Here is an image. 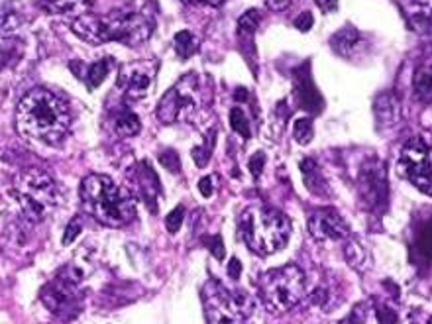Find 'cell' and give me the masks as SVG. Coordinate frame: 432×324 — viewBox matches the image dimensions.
Here are the masks:
<instances>
[{
	"label": "cell",
	"mask_w": 432,
	"mask_h": 324,
	"mask_svg": "<svg viewBox=\"0 0 432 324\" xmlns=\"http://www.w3.org/2000/svg\"><path fill=\"white\" fill-rule=\"evenodd\" d=\"M71 128L67 104L48 89H34L16 108V130L20 136L45 145H60Z\"/></svg>",
	"instance_id": "1"
},
{
	"label": "cell",
	"mask_w": 432,
	"mask_h": 324,
	"mask_svg": "<svg viewBox=\"0 0 432 324\" xmlns=\"http://www.w3.org/2000/svg\"><path fill=\"white\" fill-rule=\"evenodd\" d=\"M73 34L87 43L120 42L130 48H136L148 42L152 35L153 22L145 14H112V16H94L81 14L71 24Z\"/></svg>",
	"instance_id": "2"
},
{
	"label": "cell",
	"mask_w": 432,
	"mask_h": 324,
	"mask_svg": "<svg viewBox=\"0 0 432 324\" xmlns=\"http://www.w3.org/2000/svg\"><path fill=\"white\" fill-rule=\"evenodd\" d=\"M81 199L87 211L104 226L118 228L136 218L134 195L106 175H89L81 183Z\"/></svg>",
	"instance_id": "3"
},
{
	"label": "cell",
	"mask_w": 432,
	"mask_h": 324,
	"mask_svg": "<svg viewBox=\"0 0 432 324\" xmlns=\"http://www.w3.org/2000/svg\"><path fill=\"white\" fill-rule=\"evenodd\" d=\"M240 232L246 246L257 256H272L287 246L291 220L270 206H250L240 216Z\"/></svg>",
	"instance_id": "4"
},
{
	"label": "cell",
	"mask_w": 432,
	"mask_h": 324,
	"mask_svg": "<svg viewBox=\"0 0 432 324\" xmlns=\"http://www.w3.org/2000/svg\"><path fill=\"white\" fill-rule=\"evenodd\" d=\"M12 193L30 222H42L51 208L63 203V191L50 173L28 169L14 179Z\"/></svg>",
	"instance_id": "5"
},
{
	"label": "cell",
	"mask_w": 432,
	"mask_h": 324,
	"mask_svg": "<svg viewBox=\"0 0 432 324\" xmlns=\"http://www.w3.org/2000/svg\"><path fill=\"white\" fill-rule=\"evenodd\" d=\"M257 293L263 307L273 315H283L295 308L306 295L305 272L299 265H283L263 273L257 281Z\"/></svg>",
	"instance_id": "6"
},
{
	"label": "cell",
	"mask_w": 432,
	"mask_h": 324,
	"mask_svg": "<svg viewBox=\"0 0 432 324\" xmlns=\"http://www.w3.org/2000/svg\"><path fill=\"white\" fill-rule=\"evenodd\" d=\"M203 103L204 94L199 75L185 73L167 93L161 96L155 116L165 126L177 124V122H189L201 112Z\"/></svg>",
	"instance_id": "7"
},
{
	"label": "cell",
	"mask_w": 432,
	"mask_h": 324,
	"mask_svg": "<svg viewBox=\"0 0 432 324\" xmlns=\"http://www.w3.org/2000/svg\"><path fill=\"white\" fill-rule=\"evenodd\" d=\"M209 323H244L254 315V298L244 291H230L222 283L209 281L203 291Z\"/></svg>",
	"instance_id": "8"
},
{
	"label": "cell",
	"mask_w": 432,
	"mask_h": 324,
	"mask_svg": "<svg viewBox=\"0 0 432 324\" xmlns=\"http://www.w3.org/2000/svg\"><path fill=\"white\" fill-rule=\"evenodd\" d=\"M397 167L421 193L432 195V145L424 138H413L403 145Z\"/></svg>",
	"instance_id": "9"
},
{
	"label": "cell",
	"mask_w": 432,
	"mask_h": 324,
	"mask_svg": "<svg viewBox=\"0 0 432 324\" xmlns=\"http://www.w3.org/2000/svg\"><path fill=\"white\" fill-rule=\"evenodd\" d=\"M360 199L367 211L373 214H382L389 205V185H387V171L380 160H370L364 163L358 177Z\"/></svg>",
	"instance_id": "10"
},
{
	"label": "cell",
	"mask_w": 432,
	"mask_h": 324,
	"mask_svg": "<svg viewBox=\"0 0 432 324\" xmlns=\"http://www.w3.org/2000/svg\"><path fill=\"white\" fill-rule=\"evenodd\" d=\"M309 232L319 242H344L350 236V226L331 206L316 208L309 216Z\"/></svg>",
	"instance_id": "11"
},
{
	"label": "cell",
	"mask_w": 432,
	"mask_h": 324,
	"mask_svg": "<svg viewBox=\"0 0 432 324\" xmlns=\"http://www.w3.org/2000/svg\"><path fill=\"white\" fill-rule=\"evenodd\" d=\"M293 81H295L293 94H295L299 108H303L309 114H321L322 108H324V99L314 85L313 77H311V61H305L303 65L295 69Z\"/></svg>",
	"instance_id": "12"
},
{
	"label": "cell",
	"mask_w": 432,
	"mask_h": 324,
	"mask_svg": "<svg viewBox=\"0 0 432 324\" xmlns=\"http://www.w3.org/2000/svg\"><path fill=\"white\" fill-rule=\"evenodd\" d=\"M42 303L53 315H67L69 311H75V283L63 279L61 275L55 277L50 285H45L42 289Z\"/></svg>",
	"instance_id": "13"
},
{
	"label": "cell",
	"mask_w": 432,
	"mask_h": 324,
	"mask_svg": "<svg viewBox=\"0 0 432 324\" xmlns=\"http://www.w3.org/2000/svg\"><path fill=\"white\" fill-rule=\"evenodd\" d=\"M411 259L415 265H432V213L428 211L413 222Z\"/></svg>",
	"instance_id": "14"
},
{
	"label": "cell",
	"mask_w": 432,
	"mask_h": 324,
	"mask_svg": "<svg viewBox=\"0 0 432 324\" xmlns=\"http://www.w3.org/2000/svg\"><path fill=\"white\" fill-rule=\"evenodd\" d=\"M132 183L136 185V193L142 196L145 205L150 206V211L155 213V203H157V195H160V177L155 175L152 165L148 162H140L132 169Z\"/></svg>",
	"instance_id": "15"
},
{
	"label": "cell",
	"mask_w": 432,
	"mask_h": 324,
	"mask_svg": "<svg viewBox=\"0 0 432 324\" xmlns=\"http://www.w3.org/2000/svg\"><path fill=\"white\" fill-rule=\"evenodd\" d=\"M152 75L153 73L145 65L134 63V65H128V67L122 69L118 83L124 89L126 96H130V99H142V96L150 93V86H152L153 81Z\"/></svg>",
	"instance_id": "16"
},
{
	"label": "cell",
	"mask_w": 432,
	"mask_h": 324,
	"mask_svg": "<svg viewBox=\"0 0 432 324\" xmlns=\"http://www.w3.org/2000/svg\"><path fill=\"white\" fill-rule=\"evenodd\" d=\"M373 116L375 126L380 132L397 126L401 120V103L393 93H382L373 103Z\"/></svg>",
	"instance_id": "17"
},
{
	"label": "cell",
	"mask_w": 432,
	"mask_h": 324,
	"mask_svg": "<svg viewBox=\"0 0 432 324\" xmlns=\"http://www.w3.org/2000/svg\"><path fill=\"white\" fill-rule=\"evenodd\" d=\"M331 48L344 60H356L364 52V38L356 28L346 26L331 38Z\"/></svg>",
	"instance_id": "18"
},
{
	"label": "cell",
	"mask_w": 432,
	"mask_h": 324,
	"mask_svg": "<svg viewBox=\"0 0 432 324\" xmlns=\"http://www.w3.org/2000/svg\"><path fill=\"white\" fill-rule=\"evenodd\" d=\"M411 26L421 34L432 32V0H403Z\"/></svg>",
	"instance_id": "19"
},
{
	"label": "cell",
	"mask_w": 432,
	"mask_h": 324,
	"mask_svg": "<svg viewBox=\"0 0 432 324\" xmlns=\"http://www.w3.org/2000/svg\"><path fill=\"white\" fill-rule=\"evenodd\" d=\"M344 257H346L348 265H350L352 269H356L358 273H365L372 269V252H370L360 240L352 238V236H348V238L344 240Z\"/></svg>",
	"instance_id": "20"
},
{
	"label": "cell",
	"mask_w": 432,
	"mask_h": 324,
	"mask_svg": "<svg viewBox=\"0 0 432 324\" xmlns=\"http://www.w3.org/2000/svg\"><path fill=\"white\" fill-rule=\"evenodd\" d=\"M301 173H303L306 189H309L313 195H326V181L322 177V171L321 167H319V163L314 162L313 157H305V160L301 162Z\"/></svg>",
	"instance_id": "21"
},
{
	"label": "cell",
	"mask_w": 432,
	"mask_h": 324,
	"mask_svg": "<svg viewBox=\"0 0 432 324\" xmlns=\"http://www.w3.org/2000/svg\"><path fill=\"white\" fill-rule=\"evenodd\" d=\"M413 93L416 101L432 103V65H423L416 69L413 77Z\"/></svg>",
	"instance_id": "22"
},
{
	"label": "cell",
	"mask_w": 432,
	"mask_h": 324,
	"mask_svg": "<svg viewBox=\"0 0 432 324\" xmlns=\"http://www.w3.org/2000/svg\"><path fill=\"white\" fill-rule=\"evenodd\" d=\"M112 65H114V61H112L111 57H104V60L94 61L93 65H89L85 71V75H81V77L85 79L87 89H91V91H93V89H96V86H101L102 81L109 77Z\"/></svg>",
	"instance_id": "23"
},
{
	"label": "cell",
	"mask_w": 432,
	"mask_h": 324,
	"mask_svg": "<svg viewBox=\"0 0 432 324\" xmlns=\"http://www.w3.org/2000/svg\"><path fill=\"white\" fill-rule=\"evenodd\" d=\"M175 53H177L181 60H187L191 55H195L196 50H199V42L196 38L189 30H181L175 34Z\"/></svg>",
	"instance_id": "24"
},
{
	"label": "cell",
	"mask_w": 432,
	"mask_h": 324,
	"mask_svg": "<svg viewBox=\"0 0 432 324\" xmlns=\"http://www.w3.org/2000/svg\"><path fill=\"white\" fill-rule=\"evenodd\" d=\"M20 26H22V18H20L16 10H0V38H12V35H16Z\"/></svg>",
	"instance_id": "25"
},
{
	"label": "cell",
	"mask_w": 432,
	"mask_h": 324,
	"mask_svg": "<svg viewBox=\"0 0 432 324\" xmlns=\"http://www.w3.org/2000/svg\"><path fill=\"white\" fill-rule=\"evenodd\" d=\"M114 130L118 132L120 136H136L140 132V118L130 111L120 112L116 120H114Z\"/></svg>",
	"instance_id": "26"
},
{
	"label": "cell",
	"mask_w": 432,
	"mask_h": 324,
	"mask_svg": "<svg viewBox=\"0 0 432 324\" xmlns=\"http://www.w3.org/2000/svg\"><path fill=\"white\" fill-rule=\"evenodd\" d=\"M214 144H216V130L212 128L211 132L206 134V138H204L203 144L193 147V160H195V163L199 167H204V165L209 163L212 150H214Z\"/></svg>",
	"instance_id": "27"
},
{
	"label": "cell",
	"mask_w": 432,
	"mask_h": 324,
	"mask_svg": "<svg viewBox=\"0 0 432 324\" xmlns=\"http://www.w3.org/2000/svg\"><path fill=\"white\" fill-rule=\"evenodd\" d=\"M230 126L236 132L238 136H242V140H250L252 138V130H250V120H248L246 112L242 111L240 106H234L230 111Z\"/></svg>",
	"instance_id": "28"
},
{
	"label": "cell",
	"mask_w": 432,
	"mask_h": 324,
	"mask_svg": "<svg viewBox=\"0 0 432 324\" xmlns=\"http://www.w3.org/2000/svg\"><path fill=\"white\" fill-rule=\"evenodd\" d=\"M260 26V12L257 10H246L242 16L238 18V34L252 38L255 30Z\"/></svg>",
	"instance_id": "29"
},
{
	"label": "cell",
	"mask_w": 432,
	"mask_h": 324,
	"mask_svg": "<svg viewBox=\"0 0 432 324\" xmlns=\"http://www.w3.org/2000/svg\"><path fill=\"white\" fill-rule=\"evenodd\" d=\"M293 134H295L297 144H301V145L311 144V140L314 138L313 120H311V118H299V120H297L295 128H293Z\"/></svg>",
	"instance_id": "30"
},
{
	"label": "cell",
	"mask_w": 432,
	"mask_h": 324,
	"mask_svg": "<svg viewBox=\"0 0 432 324\" xmlns=\"http://www.w3.org/2000/svg\"><path fill=\"white\" fill-rule=\"evenodd\" d=\"M81 0H40V6L51 14H65L79 6Z\"/></svg>",
	"instance_id": "31"
},
{
	"label": "cell",
	"mask_w": 432,
	"mask_h": 324,
	"mask_svg": "<svg viewBox=\"0 0 432 324\" xmlns=\"http://www.w3.org/2000/svg\"><path fill=\"white\" fill-rule=\"evenodd\" d=\"M183 220H185V206L179 205L165 216V228L171 234H177L181 230V226H183Z\"/></svg>",
	"instance_id": "32"
},
{
	"label": "cell",
	"mask_w": 432,
	"mask_h": 324,
	"mask_svg": "<svg viewBox=\"0 0 432 324\" xmlns=\"http://www.w3.org/2000/svg\"><path fill=\"white\" fill-rule=\"evenodd\" d=\"M160 163L165 169L171 171V173H179L181 171V157H179L175 150H167V152L160 154Z\"/></svg>",
	"instance_id": "33"
},
{
	"label": "cell",
	"mask_w": 432,
	"mask_h": 324,
	"mask_svg": "<svg viewBox=\"0 0 432 324\" xmlns=\"http://www.w3.org/2000/svg\"><path fill=\"white\" fill-rule=\"evenodd\" d=\"M81 228H83V220H81L79 216H75V218H73V220L67 224V228H65V234H63V246H69V244H73V242L79 238V234H81Z\"/></svg>",
	"instance_id": "34"
},
{
	"label": "cell",
	"mask_w": 432,
	"mask_h": 324,
	"mask_svg": "<svg viewBox=\"0 0 432 324\" xmlns=\"http://www.w3.org/2000/svg\"><path fill=\"white\" fill-rule=\"evenodd\" d=\"M203 242L209 246V250L212 252V256L216 257V259H224V256H226V252H224V242H222V238L216 234V236H206V238H203Z\"/></svg>",
	"instance_id": "35"
},
{
	"label": "cell",
	"mask_w": 432,
	"mask_h": 324,
	"mask_svg": "<svg viewBox=\"0 0 432 324\" xmlns=\"http://www.w3.org/2000/svg\"><path fill=\"white\" fill-rule=\"evenodd\" d=\"M263 167H265V155H263L262 152H257V154H254L250 157V173L254 175L255 179L262 175Z\"/></svg>",
	"instance_id": "36"
},
{
	"label": "cell",
	"mask_w": 432,
	"mask_h": 324,
	"mask_svg": "<svg viewBox=\"0 0 432 324\" xmlns=\"http://www.w3.org/2000/svg\"><path fill=\"white\" fill-rule=\"evenodd\" d=\"M314 24V18L311 12H303V14H299V18L295 20V28L297 30H301V32H309L311 28H313Z\"/></svg>",
	"instance_id": "37"
},
{
	"label": "cell",
	"mask_w": 432,
	"mask_h": 324,
	"mask_svg": "<svg viewBox=\"0 0 432 324\" xmlns=\"http://www.w3.org/2000/svg\"><path fill=\"white\" fill-rule=\"evenodd\" d=\"M199 191H201V195L203 196L211 199L212 193H214V185H212L211 175H206V177H203V179L199 181Z\"/></svg>",
	"instance_id": "38"
},
{
	"label": "cell",
	"mask_w": 432,
	"mask_h": 324,
	"mask_svg": "<svg viewBox=\"0 0 432 324\" xmlns=\"http://www.w3.org/2000/svg\"><path fill=\"white\" fill-rule=\"evenodd\" d=\"M316 2V6L322 10V12H334V10L338 9V0H314Z\"/></svg>",
	"instance_id": "39"
},
{
	"label": "cell",
	"mask_w": 432,
	"mask_h": 324,
	"mask_svg": "<svg viewBox=\"0 0 432 324\" xmlns=\"http://www.w3.org/2000/svg\"><path fill=\"white\" fill-rule=\"evenodd\" d=\"M240 273H242V264H240V259L232 257L228 264V275L232 277V279H238V277H240Z\"/></svg>",
	"instance_id": "40"
},
{
	"label": "cell",
	"mask_w": 432,
	"mask_h": 324,
	"mask_svg": "<svg viewBox=\"0 0 432 324\" xmlns=\"http://www.w3.org/2000/svg\"><path fill=\"white\" fill-rule=\"evenodd\" d=\"M293 0H265V4H267V9L272 10H283L287 9L289 4H291Z\"/></svg>",
	"instance_id": "41"
},
{
	"label": "cell",
	"mask_w": 432,
	"mask_h": 324,
	"mask_svg": "<svg viewBox=\"0 0 432 324\" xmlns=\"http://www.w3.org/2000/svg\"><path fill=\"white\" fill-rule=\"evenodd\" d=\"M183 2H189V4H211V6H218L224 0H183Z\"/></svg>",
	"instance_id": "42"
},
{
	"label": "cell",
	"mask_w": 432,
	"mask_h": 324,
	"mask_svg": "<svg viewBox=\"0 0 432 324\" xmlns=\"http://www.w3.org/2000/svg\"><path fill=\"white\" fill-rule=\"evenodd\" d=\"M6 57H9V53H0V69H2V65H4V63H6Z\"/></svg>",
	"instance_id": "43"
},
{
	"label": "cell",
	"mask_w": 432,
	"mask_h": 324,
	"mask_svg": "<svg viewBox=\"0 0 432 324\" xmlns=\"http://www.w3.org/2000/svg\"><path fill=\"white\" fill-rule=\"evenodd\" d=\"M431 323H432V318H431Z\"/></svg>",
	"instance_id": "44"
}]
</instances>
